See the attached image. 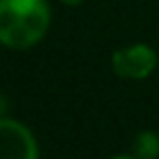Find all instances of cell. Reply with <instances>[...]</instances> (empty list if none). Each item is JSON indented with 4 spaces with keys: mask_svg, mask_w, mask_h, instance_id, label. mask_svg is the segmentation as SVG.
Returning <instances> with one entry per match:
<instances>
[{
    "mask_svg": "<svg viewBox=\"0 0 159 159\" xmlns=\"http://www.w3.org/2000/svg\"><path fill=\"white\" fill-rule=\"evenodd\" d=\"M0 159H39L35 135L18 120L0 118Z\"/></svg>",
    "mask_w": 159,
    "mask_h": 159,
    "instance_id": "2",
    "label": "cell"
},
{
    "mask_svg": "<svg viewBox=\"0 0 159 159\" xmlns=\"http://www.w3.org/2000/svg\"><path fill=\"white\" fill-rule=\"evenodd\" d=\"M50 9L44 0H0V44L24 50L44 39Z\"/></svg>",
    "mask_w": 159,
    "mask_h": 159,
    "instance_id": "1",
    "label": "cell"
},
{
    "mask_svg": "<svg viewBox=\"0 0 159 159\" xmlns=\"http://www.w3.org/2000/svg\"><path fill=\"white\" fill-rule=\"evenodd\" d=\"M5 109H7V98H5L2 94H0V113H2Z\"/></svg>",
    "mask_w": 159,
    "mask_h": 159,
    "instance_id": "6",
    "label": "cell"
},
{
    "mask_svg": "<svg viewBox=\"0 0 159 159\" xmlns=\"http://www.w3.org/2000/svg\"><path fill=\"white\" fill-rule=\"evenodd\" d=\"M133 155L137 159H157L159 157V135H155L150 131L139 133L133 144Z\"/></svg>",
    "mask_w": 159,
    "mask_h": 159,
    "instance_id": "4",
    "label": "cell"
},
{
    "mask_svg": "<svg viewBox=\"0 0 159 159\" xmlns=\"http://www.w3.org/2000/svg\"><path fill=\"white\" fill-rule=\"evenodd\" d=\"M63 5H70V7H76V5H81L83 0H61Z\"/></svg>",
    "mask_w": 159,
    "mask_h": 159,
    "instance_id": "5",
    "label": "cell"
},
{
    "mask_svg": "<svg viewBox=\"0 0 159 159\" xmlns=\"http://www.w3.org/2000/svg\"><path fill=\"white\" fill-rule=\"evenodd\" d=\"M157 66V55L146 44H135L116 50L111 57V68L120 79H146Z\"/></svg>",
    "mask_w": 159,
    "mask_h": 159,
    "instance_id": "3",
    "label": "cell"
},
{
    "mask_svg": "<svg viewBox=\"0 0 159 159\" xmlns=\"http://www.w3.org/2000/svg\"><path fill=\"white\" fill-rule=\"evenodd\" d=\"M111 159H137L135 155H116V157H111Z\"/></svg>",
    "mask_w": 159,
    "mask_h": 159,
    "instance_id": "7",
    "label": "cell"
}]
</instances>
